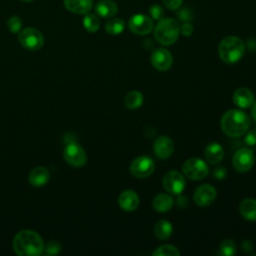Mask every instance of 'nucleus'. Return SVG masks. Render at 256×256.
Instances as JSON below:
<instances>
[{
    "label": "nucleus",
    "mask_w": 256,
    "mask_h": 256,
    "mask_svg": "<svg viewBox=\"0 0 256 256\" xmlns=\"http://www.w3.org/2000/svg\"><path fill=\"white\" fill-rule=\"evenodd\" d=\"M62 247L59 242L55 240H50L46 245H44V253L46 255H57L60 253Z\"/></svg>",
    "instance_id": "obj_30"
},
{
    "label": "nucleus",
    "mask_w": 256,
    "mask_h": 256,
    "mask_svg": "<svg viewBox=\"0 0 256 256\" xmlns=\"http://www.w3.org/2000/svg\"><path fill=\"white\" fill-rule=\"evenodd\" d=\"M13 250L19 256H38L44 251L42 237L33 230H21L13 238Z\"/></svg>",
    "instance_id": "obj_1"
},
{
    "label": "nucleus",
    "mask_w": 256,
    "mask_h": 256,
    "mask_svg": "<svg viewBox=\"0 0 256 256\" xmlns=\"http://www.w3.org/2000/svg\"><path fill=\"white\" fill-rule=\"evenodd\" d=\"M128 26L131 32L137 35H146L153 29V21L144 14H136L129 19Z\"/></svg>",
    "instance_id": "obj_12"
},
{
    "label": "nucleus",
    "mask_w": 256,
    "mask_h": 256,
    "mask_svg": "<svg viewBox=\"0 0 256 256\" xmlns=\"http://www.w3.org/2000/svg\"><path fill=\"white\" fill-rule=\"evenodd\" d=\"M216 189L210 184H202L198 186L193 194L194 202L200 206L205 207L212 204L216 198Z\"/></svg>",
    "instance_id": "obj_13"
},
{
    "label": "nucleus",
    "mask_w": 256,
    "mask_h": 256,
    "mask_svg": "<svg viewBox=\"0 0 256 256\" xmlns=\"http://www.w3.org/2000/svg\"><path fill=\"white\" fill-rule=\"evenodd\" d=\"M153 256H179L180 251L173 245L165 244L159 246L155 251L152 253Z\"/></svg>",
    "instance_id": "obj_27"
},
{
    "label": "nucleus",
    "mask_w": 256,
    "mask_h": 256,
    "mask_svg": "<svg viewBox=\"0 0 256 256\" xmlns=\"http://www.w3.org/2000/svg\"><path fill=\"white\" fill-rule=\"evenodd\" d=\"M149 14H150L152 19L157 20V21H159L162 18H164V15H165L163 8L160 5H158V4H153L149 8Z\"/></svg>",
    "instance_id": "obj_31"
},
{
    "label": "nucleus",
    "mask_w": 256,
    "mask_h": 256,
    "mask_svg": "<svg viewBox=\"0 0 256 256\" xmlns=\"http://www.w3.org/2000/svg\"><path fill=\"white\" fill-rule=\"evenodd\" d=\"M180 26L175 19L162 18L154 28V37L158 43L164 46L172 45L179 37Z\"/></svg>",
    "instance_id": "obj_4"
},
{
    "label": "nucleus",
    "mask_w": 256,
    "mask_h": 256,
    "mask_svg": "<svg viewBox=\"0 0 256 256\" xmlns=\"http://www.w3.org/2000/svg\"><path fill=\"white\" fill-rule=\"evenodd\" d=\"M92 0H64L66 9L75 14H87L92 8Z\"/></svg>",
    "instance_id": "obj_19"
},
{
    "label": "nucleus",
    "mask_w": 256,
    "mask_h": 256,
    "mask_svg": "<svg viewBox=\"0 0 256 256\" xmlns=\"http://www.w3.org/2000/svg\"><path fill=\"white\" fill-rule=\"evenodd\" d=\"M7 28L8 30L13 33V34H17L22 30V25H23V21L22 19L17 16V15H13L10 18H8L7 20Z\"/></svg>",
    "instance_id": "obj_29"
},
{
    "label": "nucleus",
    "mask_w": 256,
    "mask_h": 256,
    "mask_svg": "<svg viewBox=\"0 0 256 256\" xmlns=\"http://www.w3.org/2000/svg\"><path fill=\"white\" fill-rule=\"evenodd\" d=\"M183 0H162L164 6L169 10H177L180 8Z\"/></svg>",
    "instance_id": "obj_34"
},
{
    "label": "nucleus",
    "mask_w": 256,
    "mask_h": 256,
    "mask_svg": "<svg viewBox=\"0 0 256 256\" xmlns=\"http://www.w3.org/2000/svg\"><path fill=\"white\" fill-rule=\"evenodd\" d=\"M64 141L66 144L72 143V142H76V137L72 134V133H68L64 136Z\"/></svg>",
    "instance_id": "obj_38"
},
{
    "label": "nucleus",
    "mask_w": 256,
    "mask_h": 256,
    "mask_svg": "<svg viewBox=\"0 0 256 256\" xmlns=\"http://www.w3.org/2000/svg\"><path fill=\"white\" fill-rule=\"evenodd\" d=\"M140 203L139 197L133 190H125L118 197V204L124 211L131 212L138 208Z\"/></svg>",
    "instance_id": "obj_15"
},
{
    "label": "nucleus",
    "mask_w": 256,
    "mask_h": 256,
    "mask_svg": "<svg viewBox=\"0 0 256 256\" xmlns=\"http://www.w3.org/2000/svg\"><path fill=\"white\" fill-rule=\"evenodd\" d=\"M125 22L121 18H112L105 24V30L110 35H118L123 32Z\"/></svg>",
    "instance_id": "obj_25"
},
{
    "label": "nucleus",
    "mask_w": 256,
    "mask_h": 256,
    "mask_svg": "<svg viewBox=\"0 0 256 256\" xmlns=\"http://www.w3.org/2000/svg\"><path fill=\"white\" fill-rule=\"evenodd\" d=\"M49 179L50 172L43 166H37L33 168L28 175V181L33 187H42L49 181Z\"/></svg>",
    "instance_id": "obj_16"
},
{
    "label": "nucleus",
    "mask_w": 256,
    "mask_h": 256,
    "mask_svg": "<svg viewBox=\"0 0 256 256\" xmlns=\"http://www.w3.org/2000/svg\"><path fill=\"white\" fill-rule=\"evenodd\" d=\"M124 104L128 109H137L143 104V95L139 91L129 92L124 99Z\"/></svg>",
    "instance_id": "obj_24"
},
{
    "label": "nucleus",
    "mask_w": 256,
    "mask_h": 256,
    "mask_svg": "<svg viewBox=\"0 0 256 256\" xmlns=\"http://www.w3.org/2000/svg\"><path fill=\"white\" fill-rule=\"evenodd\" d=\"M151 64L152 66L161 72L167 71L173 64L172 54L165 48H156L151 53Z\"/></svg>",
    "instance_id": "obj_11"
},
{
    "label": "nucleus",
    "mask_w": 256,
    "mask_h": 256,
    "mask_svg": "<svg viewBox=\"0 0 256 256\" xmlns=\"http://www.w3.org/2000/svg\"><path fill=\"white\" fill-rule=\"evenodd\" d=\"M251 115L252 118L256 121V101L252 104V109H251Z\"/></svg>",
    "instance_id": "obj_40"
},
{
    "label": "nucleus",
    "mask_w": 256,
    "mask_h": 256,
    "mask_svg": "<svg viewBox=\"0 0 256 256\" xmlns=\"http://www.w3.org/2000/svg\"><path fill=\"white\" fill-rule=\"evenodd\" d=\"M22 1H25V2H31V1H34V0H22Z\"/></svg>",
    "instance_id": "obj_41"
},
{
    "label": "nucleus",
    "mask_w": 256,
    "mask_h": 256,
    "mask_svg": "<svg viewBox=\"0 0 256 256\" xmlns=\"http://www.w3.org/2000/svg\"><path fill=\"white\" fill-rule=\"evenodd\" d=\"M83 26L88 32L94 33L100 27V20L95 14L88 12L83 18Z\"/></svg>",
    "instance_id": "obj_26"
},
{
    "label": "nucleus",
    "mask_w": 256,
    "mask_h": 256,
    "mask_svg": "<svg viewBox=\"0 0 256 256\" xmlns=\"http://www.w3.org/2000/svg\"><path fill=\"white\" fill-rule=\"evenodd\" d=\"M172 232H173L172 224L165 219L159 220L158 222H156L154 226V234L160 240L168 239L172 235Z\"/></svg>",
    "instance_id": "obj_23"
},
{
    "label": "nucleus",
    "mask_w": 256,
    "mask_h": 256,
    "mask_svg": "<svg viewBox=\"0 0 256 256\" xmlns=\"http://www.w3.org/2000/svg\"><path fill=\"white\" fill-rule=\"evenodd\" d=\"M212 174L216 180H223L227 175V170L224 166H218L214 168Z\"/></svg>",
    "instance_id": "obj_33"
},
{
    "label": "nucleus",
    "mask_w": 256,
    "mask_h": 256,
    "mask_svg": "<svg viewBox=\"0 0 256 256\" xmlns=\"http://www.w3.org/2000/svg\"><path fill=\"white\" fill-rule=\"evenodd\" d=\"M204 157L211 164H218L223 160L224 149L216 142L209 143L204 149Z\"/></svg>",
    "instance_id": "obj_18"
},
{
    "label": "nucleus",
    "mask_w": 256,
    "mask_h": 256,
    "mask_svg": "<svg viewBox=\"0 0 256 256\" xmlns=\"http://www.w3.org/2000/svg\"><path fill=\"white\" fill-rule=\"evenodd\" d=\"M222 131L229 137H240L244 135L250 126L249 116L237 109L226 111L220 120Z\"/></svg>",
    "instance_id": "obj_2"
},
{
    "label": "nucleus",
    "mask_w": 256,
    "mask_h": 256,
    "mask_svg": "<svg viewBox=\"0 0 256 256\" xmlns=\"http://www.w3.org/2000/svg\"><path fill=\"white\" fill-rule=\"evenodd\" d=\"M153 150L155 155L162 160L168 159L174 151V143L171 138L166 135L159 136L153 144Z\"/></svg>",
    "instance_id": "obj_14"
},
{
    "label": "nucleus",
    "mask_w": 256,
    "mask_h": 256,
    "mask_svg": "<svg viewBox=\"0 0 256 256\" xmlns=\"http://www.w3.org/2000/svg\"><path fill=\"white\" fill-rule=\"evenodd\" d=\"M189 11L187 10H182L181 12L178 13V16L179 18L182 20V21H189L191 19V13H188Z\"/></svg>",
    "instance_id": "obj_36"
},
{
    "label": "nucleus",
    "mask_w": 256,
    "mask_h": 256,
    "mask_svg": "<svg viewBox=\"0 0 256 256\" xmlns=\"http://www.w3.org/2000/svg\"><path fill=\"white\" fill-rule=\"evenodd\" d=\"M244 142L247 146H255L256 145V129H251L248 131L244 138Z\"/></svg>",
    "instance_id": "obj_32"
},
{
    "label": "nucleus",
    "mask_w": 256,
    "mask_h": 256,
    "mask_svg": "<svg viewBox=\"0 0 256 256\" xmlns=\"http://www.w3.org/2000/svg\"><path fill=\"white\" fill-rule=\"evenodd\" d=\"M162 184H163L164 189L167 192L178 195L184 190L186 181H185L184 176L180 172L171 170V171H168L164 175Z\"/></svg>",
    "instance_id": "obj_10"
},
{
    "label": "nucleus",
    "mask_w": 256,
    "mask_h": 256,
    "mask_svg": "<svg viewBox=\"0 0 256 256\" xmlns=\"http://www.w3.org/2000/svg\"><path fill=\"white\" fill-rule=\"evenodd\" d=\"M242 249H243V251L250 253L253 250V244L249 240H246L242 243Z\"/></svg>",
    "instance_id": "obj_37"
},
{
    "label": "nucleus",
    "mask_w": 256,
    "mask_h": 256,
    "mask_svg": "<svg viewBox=\"0 0 256 256\" xmlns=\"http://www.w3.org/2000/svg\"><path fill=\"white\" fill-rule=\"evenodd\" d=\"M183 174L191 180H202L208 173L209 168L205 161L200 158H189L182 165Z\"/></svg>",
    "instance_id": "obj_6"
},
{
    "label": "nucleus",
    "mask_w": 256,
    "mask_h": 256,
    "mask_svg": "<svg viewBox=\"0 0 256 256\" xmlns=\"http://www.w3.org/2000/svg\"><path fill=\"white\" fill-rule=\"evenodd\" d=\"M177 204L179 207L181 208H185V206L187 205V201H186V198L184 196H180V198H178L177 200Z\"/></svg>",
    "instance_id": "obj_39"
},
{
    "label": "nucleus",
    "mask_w": 256,
    "mask_h": 256,
    "mask_svg": "<svg viewBox=\"0 0 256 256\" xmlns=\"http://www.w3.org/2000/svg\"><path fill=\"white\" fill-rule=\"evenodd\" d=\"M173 204H174L173 198L170 195L165 194V193H160L157 196H155L153 199V202H152L153 208L156 211L161 212V213L169 211L172 208Z\"/></svg>",
    "instance_id": "obj_22"
},
{
    "label": "nucleus",
    "mask_w": 256,
    "mask_h": 256,
    "mask_svg": "<svg viewBox=\"0 0 256 256\" xmlns=\"http://www.w3.org/2000/svg\"><path fill=\"white\" fill-rule=\"evenodd\" d=\"M18 40L22 47L30 51L40 50L44 45V37L42 33L34 27L22 29L18 33Z\"/></svg>",
    "instance_id": "obj_5"
},
{
    "label": "nucleus",
    "mask_w": 256,
    "mask_h": 256,
    "mask_svg": "<svg viewBox=\"0 0 256 256\" xmlns=\"http://www.w3.org/2000/svg\"><path fill=\"white\" fill-rule=\"evenodd\" d=\"M237 252L236 243L231 239H226L222 241L219 248V253L224 256H232Z\"/></svg>",
    "instance_id": "obj_28"
},
{
    "label": "nucleus",
    "mask_w": 256,
    "mask_h": 256,
    "mask_svg": "<svg viewBox=\"0 0 256 256\" xmlns=\"http://www.w3.org/2000/svg\"><path fill=\"white\" fill-rule=\"evenodd\" d=\"M155 169L154 162L147 156H139L130 164V172L136 178L149 177Z\"/></svg>",
    "instance_id": "obj_8"
},
{
    "label": "nucleus",
    "mask_w": 256,
    "mask_h": 256,
    "mask_svg": "<svg viewBox=\"0 0 256 256\" xmlns=\"http://www.w3.org/2000/svg\"><path fill=\"white\" fill-rule=\"evenodd\" d=\"M64 160L73 167H83L87 162V154L83 147L77 142L66 144L63 150Z\"/></svg>",
    "instance_id": "obj_7"
},
{
    "label": "nucleus",
    "mask_w": 256,
    "mask_h": 256,
    "mask_svg": "<svg viewBox=\"0 0 256 256\" xmlns=\"http://www.w3.org/2000/svg\"><path fill=\"white\" fill-rule=\"evenodd\" d=\"M254 161V153L250 148L247 147H243L237 150L232 159L234 168L239 172L249 171L253 167Z\"/></svg>",
    "instance_id": "obj_9"
},
{
    "label": "nucleus",
    "mask_w": 256,
    "mask_h": 256,
    "mask_svg": "<svg viewBox=\"0 0 256 256\" xmlns=\"http://www.w3.org/2000/svg\"><path fill=\"white\" fill-rule=\"evenodd\" d=\"M240 214L249 221L256 220V200L252 198L243 199L239 205Z\"/></svg>",
    "instance_id": "obj_21"
},
{
    "label": "nucleus",
    "mask_w": 256,
    "mask_h": 256,
    "mask_svg": "<svg viewBox=\"0 0 256 256\" xmlns=\"http://www.w3.org/2000/svg\"><path fill=\"white\" fill-rule=\"evenodd\" d=\"M245 53L244 42L236 36H228L221 40L218 46L220 59L226 64L238 62Z\"/></svg>",
    "instance_id": "obj_3"
},
{
    "label": "nucleus",
    "mask_w": 256,
    "mask_h": 256,
    "mask_svg": "<svg viewBox=\"0 0 256 256\" xmlns=\"http://www.w3.org/2000/svg\"><path fill=\"white\" fill-rule=\"evenodd\" d=\"M180 32L182 33V35L189 37L191 36V34L193 33V27L191 24H189L188 22H185L184 24H182V26L180 27Z\"/></svg>",
    "instance_id": "obj_35"
},
{
    "label": "nucleus",
    "mask_w": 256,
    "mask_h": 256,
    "mask_svg": "<svg viewBox=\"0 0 256 256\" xmlns=\"http://www.w3.org/2000/svg\"><path fill=\"white\" fill-rule=\"evenodd\" d=\"M233 102L240 108H249L254 103V94L248 88L240 87L233 94Z\"/></svg>",
    "instance_id": "obj_17"
},
{
    "label": "nucleus",
    "mask_w": 256,
    "mask_h": 256,
    "mask_svg": "<svg viewBox=\"0 0 256 256\" xmlns=\"http://www.w3.org/2000/svg\"><path fill=\"white\" fill-rule=\"evenodd\" d=\"M118 11L117 4L112 0H102L95 6V12L102 18H111Z\"/></svg>",
    "instance_id": "obj_20"
}]
</instances>
